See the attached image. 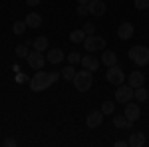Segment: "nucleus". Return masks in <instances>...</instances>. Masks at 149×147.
<instances>
[{"instance_id":"nucleus-9","label":"nucleus","mask_w":149,"mask_h":147,"mask_svg":"<svg viewBox=\"0 0 149 147\" xmlns=\"http://www.w3.org/2000/svg\"><path fill=\"white\" fill-rule=\"evenodd\" d=\"M103 121V113L102 109L100 111H90L88 115H86V125L90 127V129H95V127H100Z\"/></svg>"},{"instance_id":"nucleus-15","label":"nucleus","mask_w":149,"mask_h":147,"mask_svg":"<svg viewBox=\"0 0 149 147\" xmlns=\"http://www.w3.org/2000/svg\"><path fill=\"white\" fill-rule=\"evenodd\" d=\"M66 58V54L60 50V48H52V50H48V56H46V60L50 62V64H60L62 60Z\"/></svg>"},{"instance_id":"nucleus-27","label":"nucleus","mask_w":149,"mask_h":147,"mask_svg":"<svg viewBox=\"0 0 149 147\" xmlns=\"http://www.w3.org/2000/svg\"><path fill=\"white\" fill-rule=\"evenodd\" d=\"M135 8H137V10H147L149 0H135Z\"/></svg>"},{"instance_id":"nucleus-7","label":"nucleus","mask_w":149,"mask_h":147,"mask_svg":"<svg viewBox=\"0 0 149 147\" xmlns=\"http://www.w3.org/2000/svg\"><path fill=\"white\" fill-rule=\"evenodd\" d=\"M26 60H28V66H30L32 70H42V68H44V62H46L44 54H42V52H38V50L30 52Z\"/></svg>"},{"instance_id":"nucleus-29","label":"nucleus","mask_w":149,"mask_h":147,"mask_svg":"<svg viewBox=\"0 0 149 147\" xmlns=\"http://www.w3.org/2000/svg\"><path fill=\"white\" fill-rule=\"evenodd\" d=\"M76 14H78V16H86V14H90V10H88V4H80V6L76 8Z\"/></svg>"},{"instance_id":"nucleus-10","label":"nucleus","mask_w":149,"mask_h":147,"mask_svg":"<svg viewBox=\"0 0 149 147\" xmlns=\"http://www.w3.org/2000/svg\"><path fill=\"white\" fill-rule=\"evenodd\" d=\"M125 117L129 119V121H137L139 117H141V109H139V105L137 103H125Z\"/></svg>"},{"instance_id":"nucleus-17","label":"nucleus","mask_w":149,"mask_h":147,"mask_svg":"<svg viewBox=\"0 0 149 147\" xmlns=\"http://www.w3.org/2000/svg\"><path fill=\"white\" fill-rule=\"evenodd\" d=\"M113 125L117 127V129H131L133 121H129V119L125 117V113H123V115H115L113 117Z\"/></svg>"},{"instance_id":"nucleus-28","label":"nucleus","mask_w":149,"mask_h":147,"mask_svg":"<svg viewBox=\"0 0 149 147\" xmlns=\"http://www.w3.org/2000/svg\"><path fill=\"white\" fill-rule=\"evenodd\" d=\"M84 32H86V36L95 34V26H93L92 22H86V26H84Z\"/></svg>"},{"instance_id":"nucleus-30","label":"nucleus","mask_w":149,"mask_h":147,"mask_svg":"<svg viewBox=\"0 0 149 147\" xmlns=\"http://www.w3.org/2000/svg\"><path fill=\"white\" fill-rule=\"evenodd\" d=\"M2 145H4V147H14V145H16V139H12V137H6V139L2 141Z\"/></svg>"},{"instance_id":"nucleus-2","label":"nucleus","mask_w":149,"mask_h":147,"mask_svg":"<svg viewBox=\"0 0 149 147\" xmlns=\"http://www.w3.org/2000/svg\"><path fill=\"white\" fill-rule=\"evenodd\" d=\"M72 82H74V86H76L78 91H88L93 84V76H92L90 70L84 68V70H80V72H76V76H74Z\"/></svg>"},{"instance_id":"nucleus-19","label":"nucleus","mask_w":149,"mask_h":147,"mask_svg":"<svg viewBox=\"0 0 149 147\" xmlns=\"http://www.w3.org/2000/svg\"><path fill=\"white\" fill-rule=\"evenodd\" d=\"M38 50V52H46L48 50V38L46 36H38V38H34V44H32Z\"/></svg>"},{"instance_id":"nucleus-6","label":"nucleus","mask_w":149,"mask_h":147,"mask_svg":"<svg viewBox=\"0 0 149 147\" xmlns=\"http://www.w3.org/2000/svg\"><path fill=\"white\" fill-rule=\"evenodd\" d=\"M133 88L131 86H117V90H115V102L117 103H127V102H131L133 100Z\"/></svg>"},{"instance_id":"nucleus-4","label":"nucleus","mask_w":149,"mask_h":147,"mask_svg":"<svg viewBox=\"0 0 149 147\" xmlns=\"http://www.w3.org/2000/svg\"><path fill=\"white\" fill-rule=\"evenodd\" d=\"M84 46H86V50L88 52H102L103 48H105V40H103L102 36H86V40H84Z\"/></svg>"},{"instance_id":"nucleus-23","label":"nucleus","mask_w":149,"mask_h":147,"mask_svg":"<svg viewBox=\"0 0 149 147\" xmlns=\"http://www.w3.org/2000/svg\"><path fill=\"white\" fill-rule=\"evenodd\" d=\"M74 76H76V70H74V66L70 64V66H66V68L62 70V78L68 79V82H72L74 79Z\"/></svg>"},{"instance_id":"nucleus-11","label":"nucleus","mask_w":149,"mask_h":147,"mask_svg":"<svg viewBox=\"0 0 149 147\" xmlns=\"http://www.w3.org/2000/svg\"><path fill=\"white\" fill-rule=\"evenodd\" d=\"M81 68L90 70V72H95V70L100 68V60L95 56H92V54H88V56H81Z\"/></svg>"},{"instance_id":"nucleus-31","label":"nucleus","mask_w":149,"mask_h":147,"mask_svg":"<svg viewBox=\"0 0 149 147\" xmlns=\"http://www.w3.org/2000/svg\"><path fill=\"white\" fill-rule=\"evenodd\" d=\"M40 2H42V0H26V4H28V6H38Z\"/></svg>"},{"instance_id":"nucleus-20","label":"nucleus","mask_w":149,"mask_h":147,"mask_svg":"<svg viewBox=\"0 0 149 147\" xmlns=\"http://www.w3.org/2000/svg\"><path fill=\"white\" fill-rule=\"evenodd\" d=\"M26 28H28L26 20H16V22H14V26H12V32H14L16 36H22L24 32H26Z\"/></svg>"},{"instance_id":"nucleus-34","label":"nucleus","mask_w":149,"mask_h":147,"mask_svg":"<svg viewBox=\"0 0 149 147\" xmlns=\"http://www.w3.org/2000/svg\"><path fill=\"white\" fill-rule=\"evenodd\" d=\"M90 0H78V4H88Z\"/></svg>"},{"instance_id":"nucleus-1","label":"nucleus","mask_w":149,"mask_h":147,"mask_svg":"<svg viewBox=\"0 0 149 147\" xmlns=\"http://www.w3.org/2000/svg\"><path fill=\"white\" fill-rule=\"evenodd\" d=\"M58 78H60L58 72H40L38 70V74L30 79V90L32 91H44L50 86H54L58 82Z\"/></svg>"},{"instance_id":"nucleus-33","label":"nucleus","mask_w":149,"mask_h":147,"mask_svg":"<svg viewBox=\"0 0 149 147\" xmlns=\"http://www.w3.org/2000/svg\"><path fill=\"white\" fill-rule=\"evenodd\" d=\"M26 79H28V78H26L24 74H20V76H18V82H26Z\"/></svg>"},{"instance_id":"nucleus-21","label":"nucleus","mask_w":149,"mask_h":147,"mask_svg":"<svg viewBox=\"0 0 149 147\" xmlns=\"http://www.w3.org/2000/svg\"><path fill=\"white\" fill-rule=\"evenodd\" d=\"M70 40H72L74 44H84V40H86V32H84V30H74V32L70 34Z\"/></svg>"},{"instance_id":"nucleus-32","label":"nucleus","mask_w":149,"mask_h":147,"mask_svg":"<svg viewBox=\"0 0 149 147\" xmlns=\"http://www.w3.org/2000/svg\"><path fill=\"white\" fill-rule=\"evenodd\" d=\"M115 147H127V141H117Z\"/></svg>"},{"instance_id":"nucleus-22","label":"nucleus","mask_w":149,"mask_h":147,"mask_svg":"<svg viewBox=\"0 0 149 147\" xmlns=\"http://www.w3.org/2000/svg\"><path fill=\"white\" fill-rule=\"evenodd\" d=\"M133 98L137 100V102H145L149 98V91L143 88V86H139V88H135V91H133Z\"/></svg>"},{"instance_id":"nucleus-3","label":"nucleus","mask_w":149,"mask_h":147,"mask_svg":"<svg viewBox=\"0 0 149 147\" xmlns=\"http://www.w3.org/2000/svg\"><path fill=\"white\" fill-rule=\"evenodd\" d=\"M127 56L137 66H147L149 64V48H145V46H133V48H129Z\"/></svg>"},{"instance_id":"nucleus-14","label":"nucleus","mask_w":149,"mask_h":147,"mask_svg":"<svg viewBox=\"0 0 149 147\" xmlns=\"http://www.w3.org/2000/svg\"><path fill=\"white\" fill-rule=\"evenodd\" d=\"M127 82H129V86L135 90V88H139V86H143L145 84V76H143V72H131L129 74V78H127Z\"/></svg>"},{"instance_id":"nucleus-26","label":"nucleus","mask_w":149,"mask_h":147,"mask_svg":"<svg viewBox=\"0 0 149 147\" xmlns=\"http://www.w3.org/2000/svg\"><path fill=\"white\" fill-rule=\"evenodd\" d=\"M16 54H18L20 58H28V54H30V52H28V46L26 44L18 46V48H16Z\"/></svg>"},{"instance_id":"nucleus-5","label":"nucleus","mask_w":149,"mask_h":147,"mask_svg":"<svg viewBox=\"0 0 149 147\" xmlns=\"http://www.w3.org/2000/svg\"><path fill=\"white\" fill-rule=\"evenodd\" d=\"M107 82L111 86H121L125 82V74H123V70L119 68L117 64L115 66H109V70H107Z\"/></svg>"},{"instance_id":"nucleus-24","label":"nucleus","mask_w":149,"mask_h":147,"mask_svg":"<svg viewBox=\"0 0 149 147\" xmlns=\"http://www.w3.org/2000/svg\"><path fill=\"white\" fill-rule=\"evenodd\" d=\"M115 111V102H103L102 103V113L103 115H111Z\"/></svg>"},{"instance_id":"nucleus-25","label":"nucleus","mask_w":149,"mask_h":147,"mask_svg":"<svg viewBox=\"0 0 149 147\" xmlns=\"http://www.w3.org/2000/svg\"><path fill=\"white\" fill-rule=\"evenodd\" d=\"M68 60H70V64H72V66H76V64H80V62H81V56H80V52H70V54H68Z\"/></svg>"},{"instance_id":"nucleus-18","label":"nucleus","mask_w":149,"mask_h":147,"mask_svg":"<svg viewBox=\"0 0 149 147\" xmlns=\"http://www.w3.org/2000/svg\"><path fill=\"white\" fill-rule=\"evenodd\" d=\"M102 64H103V66H107V68H109V66H115V64H117V54H115V52H109V50H105V52L102 54Z\"/></svg>"},{"instance_id":"nucleus-16","label":"nucleus","mask_w":149,"mask_h":147,"mask_svg":"<svg viewBox=\"0 0 149 147\" xmlns=\"http://www.w3.org/2000/svg\"><path fill=\"white\" fill-rule=\"evenodd\" d=\"M24 20L28 24V28H40V26H42V16H40L38 12H30Z\"/></svg>"},{"instance_id":"nucleus-13","label":"nucleus","mask_w":149,"mask_h":147,"mask_svg":"<svg viewBox=\"0 0 149 147\" xmlns=\"http://www.w3.org/2000/svg\"><path fill=\"white\" fill-rule=\"evenodd\" d=\"M127 145L129 147H143L145 145V133L143 131H133L129 139H127Z\"/></svg>"},{"instance_id":"nucleus-12","label":"nucleus","mask_w":149,"mask_h":147,"mask_svg":"<svg viewBox=\"0 0 149 147\" xmlns=\"http://www.w3.org/2000/svg\"><path fill=\"white\" fill-rule=\"evenodd\" d=\"M88 10L93 16H103L105 14V4H103V0H90L88 2Z\"/></svg>"},{"instance_id":"nucleus-8","label":"nucleus","mask_w":149,"mask_h":147,"mask_svg":"<svg viewBox=\"0 0 149 147\" xmlns=\"http://www.w3.org/2000/svg\"><path fill=\"white\" fill-rule=\"evenodd\" d=\"M133 32H135V28H133L131 22H121L117 26V38H119V40H129V38H133Z\"/></svg>"}]
</instances>
